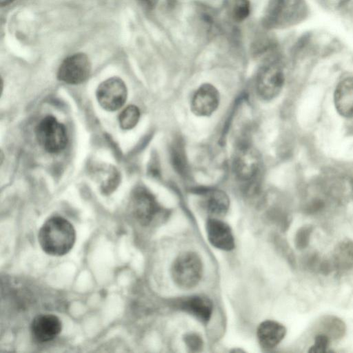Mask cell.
<instances>
[{"label": "cell", "instance_id": "7a4b0ae2", "mask_svg": "<svg viewBox=\"0 0 353 353\" xmlns=\"http://www.w3.org/2000/svg\"><path fill=\"white\" fill-rule=\"evenodd\" d=\"M203 264L199 256L193 252H185L174 261L171 274L174 282L181 288L190 289L201 279Z\"/></svg>", "mask_w": 353, "mask_h": 353}, {"label": "cell", "instance_id": "9a60e30c", "mask_svg": "<svg viewBox=\"0 0 353 353\" xmlns=\"http://www.w3.org/2000/svg\"><path fill=\"white\" fill-rule=\"evenodd\" d=\"M181 308L203 323H208L212 313V303L205 296H194L181 302Z\"/></svg>", "mask_w": 353, "mask_h": 353}, {"label": "cell", "instance_id": "8fae6325", "mask_svg": "<svg viewBox=\"0 0 353 353\" xmlns=\"http://www.w3.org/2000/svg\"><path fill=\"white\" fill-rule=\"evenodd\" d=\"M60 319L53 314H40L32 320L30 332L34 339L40 342L46 343L53 340L61 331Z\"/></svg>", "mask_w": 353, "mask_h": 353}, {"label": "cell", "instance_id": "83f0119b", "mask_svg": "<svg viewBox=\"0 0 353 353\" xmlns=\"http://www.w3.org/2000/svg\"><path fill=\"white\" fill-rule=\"evenodd\" d=\"M352 188H353V181H352Z\"/></svg>", "mask_w": 353, "mask_h": 353}, {"label": "cell", "instance_id": "d4e9b609", "mask_svg": "<svg viewBox=\"0 0 353 353\" xmlns=\"http://www.w3.org/2000/svg\"><path fill=\"white\" fill-rule=\"evenodd\" d=\"M184 341L186 345L192 351H198L203 346V341L200 336L194 333H190L185 336Z\"/></svg>", "mask_w": 353, "mask_h": 353}, {"label": "cell", "instance_id": "5bb4252c", "mask_svg": "<svg viewBox=\"0 0 353 353\" xmlns=\"http://www.w3.org/2000/svg\"><path fill=\"white\" fill-rule=\"evenodd\" d=\"M285 327L274 321H265L258 327L256 334L261 347L272 349L276 347L285 337Z\"/></svg>", "mask_w": 353, "mask_h": 353}, {"label": "cell", "instance_id": "e0dca14e", "mask_svg": "<svg viewBox=\"0 0 353 353\" xmlns=\"http://www.w3.org/2000/svg\"><path fill=\"white\" fill-rule=\"evenodd\" d=\"M334 267L339 270L353 268V241H344L337 245L333 253Z\"/></svg>", "mask_w": 353, "mask_h": 353}, {"label": "cell", "instance_id": "484cf974", "mask_svg": "<svg viewBox=\"0 0 353 353\" xmlns=\"http://www.w3.org/2000/svg\"><path fill=\"white\" fill-rule=\"evenodd\" d=\"M143 6L152 9L155 7L159 0H138Z\"/></svg>", "mask_w": 353, "mask_h": 353}, {"label": "cell", "instance_id": "ba28073f", "mask_svg": "<svg viewBox=\"0 0 353 353\" xmlns=\"http://www.w3.org/2000/svg\"><path fill=\"white\" fill-rule=\"evenodd\" d=\"M91 63L84 53H76L65 58L60 65L58 79L68 84H79L90 74Z\"/></svg>", "mask_w": 353, "mask_h": 353}, {"label": "cell", "instance_id": "cb8c5ba5", "mask_svg": "<svg viewBox=\"0 0 353 353\" xmlns=\"http://www.w3.org/2000/svg\"><path fill=\"white\" fill-rule=\"evenodd\" d=\"M330 339L323 333H319L314 337V343L308 350L311 353H324L327 351Z\"/></svg>", "mask_w": 353, "mask_h": 353}, {"label": "cell", "instance_id": "6da1fadb", "mask_svg": "<svg viewBox=\"0 0 353 353\" xmlns=\"http://www.w3.org/2000/svg\"><path fill=\"white\" fill-rule=\"evenodd\" d=\"M38 239L46 253L59 256L67 254L72 248L76 233L68 220L61 216H53L41 227Z\"/></svg>", "mask_w": 353, "mask_h": 353}, {"label": "cell", "instance_id": "4316f807", "mask_svg": "<svg viewBox=\"0 0 353 353\" xmlns=\"http://www.w3.org/2000/svg\"><path fill=\"white\" fill-rule=\"evenodd\" d=\"M14 1V0H0V4L1 6H4L11 3Z\"/></svg>", "mask_w": 353, "mask_h": 353}, {"label": "cell", "instance_id": "44dd1931", "mask_svg": "<svg viewBox=\"0 0 353 353\" xmlns=\"http://www.w3.org/2000/svg\"><path fill=\"white\" fill-rule=\"evenodd\" d=\"M250 13V3L248 0H234L231 8V15L235 21H244Z\"/></svg>", "mask_w": 353, "mask_h": 353}, {"label": "cell", "instance_id": "ffe728a7", "mask_svg": "<svg viewBox=\"0 0 353 353\" xmlns=\"http://www.w3.org/2000/svg\"><path fill=\"white\" fill-rule=\"evenodd\" d=\"M140 118V111L134 105H130L125 108L119 116L120 127L123 130L132 129Z\"/></svg>", "mask_w": 353, "mask_h": 353}, {"label": "cell", "instance_id": "5b68a950", "mask_svg": "<svg viewBox=\"0 0 353 353\" xmlns=\"http://www.w3.org/2000/svg\"><path fill=\"white\" fill-rule=\"evenodd\" d=\"M285 81L284 73L276 60H271L261 66L256 78V90L259 97L270 101L281 92Z\"/></svg>", "mask_w": 353, "mask_h": 353}, {"label": "cell", "instance_id": "52a82bcc", "mask_svg": "<svg viewBox=\"0 0 353 353\" xmlns=\"http://www.w3.org/2000/svg\"><path fill=\"white\" fill-rule=\"evenodd\" d=\"M96 96L99 105L103 109L115 111L125 104L128 90L122 79L119 77H111L98 86Z\"/></svg>", "mask_w": 353, "mask_h": 353}, {"label": "cell", "instance_id": "277c9868", "mask_svg": "<svg viewBox=\"0 0 353 353\" xmlns=\"http://www.w3.org/2000/svg\"><path fill=\"white\" fill-rule=\"evenodd\" d=\"M302 8V0H270L263 16V25L268 28L288 26L297 19Z\"/></svg>", "mask_w": 353, "mask_h": 353}, {"label": "cell", "instance_id": "2e32d148", "mask_svg": "<svg viewBox=\"0 0 353 353\" xmlns=\"http://www.w3.org/2000/svg\"><path fill=\"white\" fill-rule=\"evenodd\" d=\"M205 206L212 218L224 216L230 206V200L226 193L220 190H213L207 192Z\"/></svg>", "mask_w": 353, "mask_h": 353}, {"label": "cell", "instance_id": "4fadbf2b", "mask_svg": "<svg viewBox=\"0 0 353 353\" xmlns=\"http://www.w3.org/2000/svg\"><path fill=\"white\" fill-rule=\"evenodd\" d=\"M334 101L340 115L345 118L353 117V77L345 78L337 84Z\"/></svg>", "mask_w": 353, "mask_h": 353}, {"label": "cell", "instance_id": "3957f363", "mask_svg": "<svg viewBox=\"0 0 353 353\" xmlns=\"http://www.w3.org/2000/svg\"><path fill=\"white\" fill-rule=\"evenodd\" d=\"M35 132L39 143L49 153H59L68 144L65 125L52 116L44 117L37 125Z\"/></svg>", "mask_w": 353, "mask_h": 353}, {"label": "cell", "instance_id": "d6986e66", "mask_svg": "<svg viewBox=\"0 0 353 353\" xmlns=\"http://www.w3.org/2000/svg\"><path fill=\"white\" fill-rule=\"evenodd\" d=\"M170 153L173 168L179 174L185 176L188 172V163L181 141L176 140L172 143Z\"/></svg>", "mask_w": 353, "mask_h": 353}, {"label": "cell", "instance_id": "ac0fdd59", "mask_svg": "<svg viewBox=\"0 0 353 353\" xmlns=\"http://www.w3.org/2000/svg\"><path fill=\"white\" fill-rule=\"evenodd\" d=\"M320 327L323 334L327 335L330 340H339L345 335L346 325L339 317L327 315L320 321Z\"/></svg>", "mask_w": 353, "mask_h": 353}, {"label": "cell", "instance_id": "30bf717a", "mask_svg": "<svg viewBox=\"0 0 353 353\" xmlns=\"http://www.w3.org/2000/svg\"><path fill=\"white\" fill-rule=\"evenodd\" d=\"M219 104V93L212 84L204 83L194 92L191 101V110L196 116L211 115Z\"/></svg>", "mask_w": 353, "mask_h": 353}, {"label": "cell", "instance_id": "603a6c76", "mask_svg": "<svg viewBox=\"0 0 353 353\" xmlns=\"http://www.w3.org/2000/svg\"><path fill=\"white\" fill-rule=\"evenodd\" d=\"M312 231L313 227L311 225L303 226L297 231L295 236V245L298 249L302 250L307 246Z\"/></svg>", "mask_w": 353, "mask_h": 353}, {"label": "cell", "instance_id": "8992f818", "mask_svg": "<svg viewBox=\"0 0 353 353\" xmlns=\"http://www.w3.org/2000/svg\"><path fill=\"white\" fill-rule=\"evenodd\" d=\"M261 163V157L256 150L248 144H243L235 152L232 162L233 172L239 180L250 182L256 179Z\"/></svg>", "mask_w": 353, "mask_h": 353}, {"label": "cell", "instance_id": "9c48e42d", "mask_svg": "<svg viewBox=\"0 0 353 353\" xmlns=\"http://www.w3.org/2000/svg\"><path fill=\"white\" fill-rule=\"evenodd\" d=\"M130 208L134 218L143 225L150 224L160 211V206L155 197L142 187L133 191Z\"/></svg>", "mask_w": 353, "mask_h": 353}, {"label": "cell", "instance_id": "7402d4cb", "mask_svg": "<svg viewBox=\"0 0 353 353\" xmlns=\"http://www.w3.org/2000/svg\"><path fill=\"white\" fill-rule=\"evenodd\" d=\"M119 181L120 175L117 170L114 168H109L106 178L101 183V191L105 194L111 193L117 188Z\"/></svg>", "mask_w": 353, "mask_h": 353}, {"label": "cell", "instance_id": "7c38bea8", "mask_svg": "<svg viewBox=\"0 0 353 353\" xmlns=\"http://www.w3.org/2000/svg\"><path fill=\"white\" fill-rule=\"evenodd\" d=\"M210 243L215 248L230 251L234 248V239L229 225L218 218H210L206 223Z\"/></svg>", "mask_w": 353, "mask_h": 353}]
</instances>
